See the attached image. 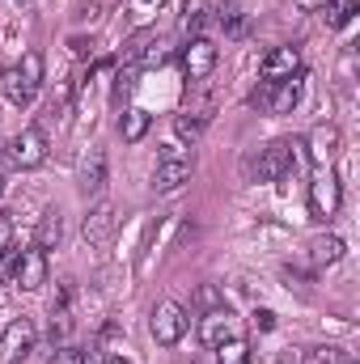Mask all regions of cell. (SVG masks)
<instances>
[{"label": "cell", "instance_id": "1", "mask_svg": "<svg viewBox=\"0 0 360 364\" xmlns=\"http://www.w3.org/2000/svg\"><path fill=\"white\" fill-rule=\"evenodd\" d=\"M186 326H191V318H186V309H182L179 301H157L153 314H149V335L162 348H174L182 335H186Z\"/></svg>", "mask_w": 360, "mask_h": 364}, {"label": "cell", "instance_id": "2", "mask_svg": "<svg viewBox=\"0 0 360 364\" xmlns=\"http://www.w3.org/2000/svg\"><path fill=\"white\" fill-rule=\"evenodd\" d=\"M34 339H38L34 322H30V318H13V322L0 331V364L26 360V356L34 352Z\"/></svg>", "mask_w": 360, "mask_h": 364}, {"label": "cell", "instance_id": "3", "mask_svg": "<svg viewBox=\"0 0 360 364\" xmlns=\"http://www.w3.org/2000/svg\"><path fill=\"white\" fill-rule=\"evenodd\" d=\"M9 157L17 170H38L47 161V136L38 127H21L13 140H9Z\"/></svg>", "mask_w": 360, "mask_h": 364}, {"label": "cell", "instance_id": "4", "mask_svg": "<svg viewBox=\"0 0 360 364\" xmlns=\"http://www.w3.org/2000/svg\"><path fill=\"white\" fill-rule=\"evenodd\" d=\"M309 208H314V216H335V208H339V182L331 174V166H314V178H309Z\"/></svg>", "mask_w": 360, "mask_h": 364}, {"label": "cell", "instance_id": "5", "mask_svg": "<svg viewBox=\"0 0 360 364\" xmlns=\"http://www.w3.org/2000/svg\"><path fill=\"white\" fill-rule=\"evenodd\" d=\"M13 284H17V288H26V292L43 288V284H47V250H38V246L21 250V255H17V263H13Z\"/></svg>", "mask_w": 360, "mask_h": 364}, {"label": "cell", "instance_id": "6", "mask_svg": "<svg viewBox=\"0 0 360 364\" xmlns=\"http://www.w3.org/2000/svg\"><path fill=\"white\" fill-rule=\"evenodd\" d=\"M195 174V157L191 153H179V157H162L157 161V170H153V191H179L182 182H191Z\"/></svg>", "mask_w": 360, "mask_h": 364}, {"label": "cell", "instance_id": "7", "mask_svg": "<svg viewBox=\"0 0 360 364\" xmlns=\"http://www.w3.org/2000/svg\"><path fill=\"white\" fill-rule=\"evenodd\" d=\"M212 68H216V47L208 38H186V47H182V73L191 81H203V77H212Z\"/></svg>", "mask_w": 360, "mask_h": 364}, {"label": "cell", "instance_id": "8", "mask_svg": "<svg viewBox=\"0 0 360 364\" xmlns=\"http://www.w3.org/2000/svg\"><path fill=\"white\" fill-rule=\"evenodd\" d=\"M263 81L275 85V81H292V77H301V51L297 47H275L263 55Z\"/></svg>", "mask_w": 360, "mask_h": 364}, {"label": "cell", "instance_id": "9", "mask_svg": "<svg viewBox=\"0 0 360 364\" xmlns=\"http://www.w3.org/2000/svg\"><path fill=\"white\" fill-rule=\"evenodd\" d=\"M255 102H263L268 114H292L297 102H301V77H292V81H275V85L263 90V97L255 93Z\"/></svg>", "mask_w": 360, "mask_h": 364}, {"label": "cell", "instance_id": "10", "mask_svg": "<svg viewBox=\"0 0 360 364\" xmlns=\"http://www.w3.org/2000/svg\"><path fill=\"white\" fill-rule=\"evenodd\" d=\"M225 339H233V314H229L225 305H216V309H208V314L199 318V343L216 352Z\"/></svg>", "mask_w": 360, "mask_h": 364}, {"label": "cell", "instance_id": "11", "mask_svg": "<svg viewBox=\"0 0 360 364\" xmlns=\"http://www.w3.org/2000/svg\"><path fill=\"white\" fill-rule=\"evenodd\" d=\"M288 166H292V144H288V140H271L268 149L259 153V161H255V178L259 182H275Z\"/></svg>", "mask_w": 360, "mask_h": 364}, {"label": "cell", "instance_id": "12", "mask_svg": "<svg viewBox=\"0 0 360 364\" xmlns=\"http://www.w3.org/2000/svg\"><path fill=\"white\" fill-rule=\"evenodd\" d=\"M305 144H309V161L314 166H331V157L339 153V127L335 123H318Z\"/></svg>", "mask_w": 360, "mask_h": 364}, {"label": "cell", "instance_id": "13", "mask_svg": "<svg viewBox=\"0 0 360 364\" xmlns=\"http://www.w3.org/2000/svg\"><path fill=\"white\" fill-rule=\"evenodd\" d=\"M115 225H119V216H115V203H106V199H102L97 208H90V216H85V242H90V246L110 242Z\"/></svg>", "mask_w": 360, "mask_h": 364}, {"label": "cell", "instance_id": "14", "mask_svg": "<svg viewBox=\"0 0 360 364\" xmlns=\"http://www.w3.org/2000/svg\"><path fill=\"white\" fill-rule=\"evenodd\" d=\"M0 93H4L13 106H30V102L38 97V85H30V81L21 77V68L13 64V68H4V73H0Z\"/></svg>", "mask_w": 360, "mask_h": 364}, {"label": "cell", "instance_id": "15", "mask_svg": "<svg viewBox=\"0 0 360 364\" xmlns=\"http://www.w3.org/2000/svg\"><path fill=\"white\" fill-rule=\"evenodd\" d=\"M216 21H221L225 38H246V30H250V17H246V9H242L238 0H225V4L216 9Z\"/></svg>", "mask_w": 360, "mask_h": 364}, {"label": "cell", "instance_id": "16", "mask_svg": "<svg viewBox=\"0 0 360 364\" xmlns=\"http://www.w3.org/2000/svg\"><path fill=\"white\" fill-rule=\"evenodd\" d=\"M149 123H153V114H149L144 106H132V110H123V123H119V136H123V144H140V140L149 136Z\"/></svg>", "mask_w": 360, "mask_h": 364}, {"label": "cell", "instance_id": "17", "mask_svg": "<svg viewBox=\"0 0 360 364\" xmlns=\"http://www.w3.org/2000/svg\"><path fill=\"white\" fill-rule=\"evenodd\" d=\"M60 237H64V216L51 208V212H43V220H38V229H34V246H38V250H55Z\"/></svg>", "mask_w": 360, "mask_h": 364}, {"label": "cell", "instance_id": "18", "mask_svg": "<svg viewBox=\"0 0 360 364\" xmlns=\"http://www.w3.org/2000/svg\"><path fill=\"white\" fill-rule=\"evenodd\" d=\"M309 255H314V263H339L344 255H348V242L339 237V233H322V237H314L309 242Z\"/></svg>", "mask_w": 360, "mask_h": 364}, {"label": "cell", "instance_id": "19", "mask_svg": "<svg viewBox=\"0 0 360 364\" xmlns=\"http://www.w3.org/2000/svg\"><path fill=\"white\" fill-rule=\"evenodd\" d=\"M203 30H208V4L203 0H186V9H182V34L186 38H203Z\"/></svg>", "mask_w": 360, "mask_h": 364}, {"label": "cell", "instance_id": "20", "mask_svg": "<svg viewBox=\"0 0 360 364\" xmlns=\"http://www.w3.org/2000/svg\"><path fill=\"white\" fill-rule=\"evenodd\" d=\"M81 186H85V191H102V186H106V153H102V149L90 153V161H85V170H81Z\"/></svg>", "mask_w": 360, "mask_h": 364}, {"label": "cell", "instance_id": "21", "mask_svg": "<svg viewBox=\"0 0 360 364\" xmlns=\"http://www.w3.org/2000/svg\"><path fill=\"white\" fill-rule=\"evenodd\" d=\"M322 17H327L331 30H344V26L356 17V0H327V4H322Z\"/></svg>", "mask_w": 360, "mask_h": 364}, {"label": "cell", "instance_id": "22", "mask_svg": "<svg viewBox=\"0 0 360 364\" xmlns=\"http://www.w3.org/2000/svg\"><path fill=\"white\" fill-rule=\"evenodd\" d=\"M216 364H250V343H246L242 335L225 339V343L216 348Z\"/></svg>", "mask_w": 360, "mask_h": 364}, {"label": "cell", "instance_id": "23", "mask_svg": "<svg viewBox=\"0 0 360 364\" xmlns=\"http://www.w3.org/2000/svg\"><path fill=\"white\" fill-rule=\"evenodd\" d=\"M305 364H352V352L335 348V343H318V348L305 352Z\"/></svg>", "mask_w": 360, "mask_h": 364}, {"label": "cell", "instance_id": "24", "mask_svg": "<svg viewBox=\"0 0 360 364\" xmlns=\"http://www.w3.org/2000/svg\"><path fill=\"white\" fill-rule=\"evenodd\" d=\"M203 127H208V114H179L174 119V132H179V140H186V144H195L203 136Z\"/></svg>", "mask_w": 360, "mask_h": 364}, {"label": "cell", "instance_id": "25", "mask_svg": "<svg viewBox=\"0 0 360 364\" xmlns=\"http://www.w3.org/2000/svg\"><path fill=\"white\" fill-rule=\"evenodd\" d=\"M17 68H21V77H26L30 85H38V90H43V51H26Z\"/></svg>", "mask_w": 360, "mask_h": 364}, {"label": "cell", "instance_id": "26", "mask_svg": "<svg viewBox=\"0 0 360 364\" xmlns=\"http://www.w3.org/2000/svg\"><path fill=\"white\" fill-rule=\"evenodd\" d=\"M136 60H140L144 68H162V64L170 60V47H166V43L157 38V43H149V47H140V55H136Z\"/></svg>", "mask_w": 360, "mask_h": 364}, {"label": "cell", "instance_id": "27", "mask_svg": "<svg viewBox=\"0 0 360 364\" xmlns=\"http://www.w3.org/2000/svg\"><path fill=\"white\" fill-rule=\"evenodd\" d=\"M250 326L268 335V331H275V314H271V309H255V314H250Z\"/></svg>", "mask_w": 360, "mask_h": 364}, {"label": "cell", "instance_id": "28", "mask_svg": "<svg viewBox=\"0 0 360 364\" xmlns=\"http://www.w3.org/2000/svg\"><path fill=\"white\" fill-rule=\"evenodd\" d=\"M51 364H85V356H81L77 348H60V352L51 356Z\"/></svg>", "mask_w": 360, "mask_h": 364}, {"label": "cell", "instance_id": "29", "mask_svg": "<svg viewBox=\"0 0 360 364\" xmlns=\"http://www.w3.org/2000/svg\"><path fill=\"white\" fill-rule=\"evenodd\" d=\"M9 242H13V225L0 216V259H4V250H9Z\"/></svg>", "mask_w": 360, "mask_h": 364}, {"label": "cell", "instance_id": "30", "mask_svg": "<svg viewBox=\"0 0 360 364\" xmlns=\"http://www.w3.org/2000/svg\"><path fill=\"white\" fill-rule=\"evenodd\" d=\"M292 4H297L301 13H322V4H327V0H292Z\"/></svg>", "mask_w": 360, "mask_h": 364}, {"label": "cell", "instance_id": "31", "mask_svg": "<svg viewBox=\"0 0 360 364\" xmlns=\"http://www.w3.org/2000/svg\"><path fill=\"white\" fill-rule=\"evenodd\" d=\"M106 364H132V360H127V356H119V352H110V356H106Z\"/></svg>", "mask_w": 360, "mask_h": 364}, {"label": "cell", "instance_id": "32", "mask_svg": "<svg viewBox=\"0 0 360 364\" xmlns=\"http://www.w3.org/2000/svg\"><path fill=\"white\" fill-rule=\"evenodd\" d=\"M0 195H4V178H0Z\"/></svg>", "mask_w": 360, "mask_h": 364}, {"label": "cell", "instance_id": "33", "mask_svg": "<svg viewBox=\"0 0 360 364\" xmlns=\"http://www.w3.org/2000/svg\"><path fill=\"white\" fill-rule=\"evenodd\" d=\"M17 4H30V0H17Z\"/></svg>", "mask_w": 360, "mask_h": 364}, {"label": "cell", "instance_id": "34", "mask_svg": "<svg viewBox=\"0 0 360 364\" xmlns=\"http://www.w3.org/2000/svg\"><path fill=\"white\" fill-rule=\"evenodd\" d=\"M352 364H356V360H352Z\"/></svg>", "mask_w": 360, "mask_h": 364}]
</instances>
